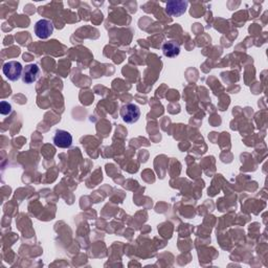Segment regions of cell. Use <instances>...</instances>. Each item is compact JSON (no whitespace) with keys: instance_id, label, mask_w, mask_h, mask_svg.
<instances>
[{"instance_id":"6da1fadb","label":"cell","mask_w":268,"mask_h":268,"mask_svg":"<svg viewBox=\"0 0 268 268\" xmlns=\"http://www.w3.org/2000/svg\"><path fill=\"white\" fill-rule=\"evenodd\" d=\"M2 73L6 77V79L14 82L20 79V77H22L23 67L20 62L10 61L3 65Z\"/></svg>"},{"instance_id":"7a4b0ae2","label":"cell","mask_w":268,"mask_h":268,"mask_svg":"<svg viewBox=\"0 0 268 268\" xmlns=\"http://www.w3.org/2000/svg\"><path fill=\"white\" fill-rule=\"evenodd\" d=\"M121 116L127 124H134L140 119L141 110L134 104H126L121 109Z\"/></svg>"},{"instance_id":"3957f363","label":"cell","mask_w":268,"mask_h":268,"mask_svg":"<svg viewBox=\"0 0 268 268\" xmlns=\"http://www.w3.org/2000/svg\"><path fill=\"white\" fill-rule=\"evenodd\" d=\"M54 32V24L47 19H41L35 24V34L40 39H47Z\"/></svg>"},{"instance_id":"277c9868","label":"cell","mask_w":268,"mask_h":268,"mask_svg":"<svg viewBox=\"0 0 268 268\" xmlns=\"http://www.w3.org/2000/svg\"><path fill=\"white\" fill-rule=\"evenodd\" d=\"M54 143L56 147L61 149L70 148L73 145V136L65 130H57L54 136Z\"/></svg>"},{"instance_id":"5b68a950","label":"cell","mask_w":268,"mask_h":268,"mask_svg":"<svg viewBox=\"0 0 268 268\" xmlns=\"http://www.w3.org/2000/svg\"><path fill=\"white\" fill-rule=\"evenodd\" d=\"M188 8L187 1H177V0H173V1H169L166 6V13L169 16L172 17H179L182 14H185Z\"/></svg>"},{"instance_id":"8992f818","label":"cell","mask_w":268,"mask_h":268,"mask_svg":"<svg viewBox=\"0 0 268 268\" xmlns=\"http://www.w3.org/2000/svg\"><path fill=\"white\" fill-rule=\"evenodd\" d=\"M40 75V68L37 64H29L23 68L22 73V81L25 84H32L37 81Z\"/></svg>"},{"instance_id":"52a82bcc","label":"cell","mask_w":268,"mask_h":268,"mask_svg":"<svg viewBox=\"0 0 268 268\" xmlns=\"http://www.w3.org/2000/svg\"><path fill=\"white\" fill-rule=\"evenodd\" d=\"M162 53L168 58L177 57L180 53V45L175 41H168L162 45Z\"/></svg>"},{"instance_id":"ba28073f","label":"cell","mask_w":268,"mask_h":268,"mask_svg":"<svg viewBox=\"0 0 268 268\" xmlns=\"http://www.w3.org/2000/svg\"><path fill=\"white\" fill-rule=\"evenodd\" d=\"M11 112H12V106L10 103L4 102V101L0 103V113H1L2 115H8Z\"/></svg>"}]
</instances>
